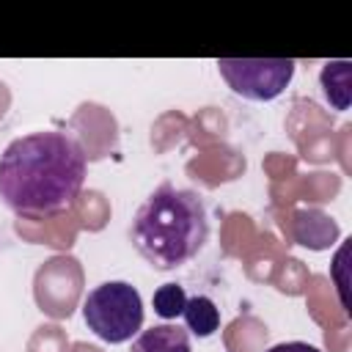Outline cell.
Returning a JSON list of instances; mask_svg holds the SVG:
<instances>
[{
    "mask_svg": "<svg viewBox=\"0 0 352 352\" xmlns=\"http://www.w3.org/2000/svg\"><path fill=\"white\" fill-rule=\"evenodd\" d=\"M85 182L80 143L58 129L30 132L0 154V198L16 214H58L72 209Z\"/></svg>",
    "mask_w": 352,
    "mask_h": 352,
    "instance_id": "obj_1",
    "label": "cell"
},
{
    "mask_svg": "<svg viewBox=\"0 0 352 352\" xmlns=\"http://www.w3.org/2000/svg\"><path fill=\"white\" fill-rule=\"evenodd\" d=\"M132 242L154 270H176L204 248L209 220L195 190L160 184L132 217Z\"/></svg>",
    "mask_w": 352,
    "mask_h": 352,
    "instance_id": "obj_2",
    "label": "cell"
},
{
    "mask_svg": "<svg viewBox=\"0 0 352 352\" xmlns=\"http://www.w3.org/2000/svg\"><path fill=\"white\" fill-rule=\"evenodd\" d=\"M82 316L88 330L102 341L121 344L129 341L143 324V300L140 292L126 280H107L88 292L82 302Z\"/></svg>",
    "mask_w": 352,
    "mask_h": 352,
    "instance_id": "obj_3",
    "label": "cell"
},
{
    "mask_svg": "<svg viewBox=\"0 0 352 352\" xmlns=\"http://www.w3.org/2000/svg\"><path fill=\"white\" fill-rule=\"evenodd\" d=\"M217 72L228 88L253 102H270L286 91L294 77L292 58H220Z\"/></svg>",
    "mask_w": 352,
    "mask_h": 352,
    "instance_id": "obj_4",
    "label": "cell"
},
{
    "mask_svg": "<svg viewBox=\"0 0 352 352\" xmlns=\"http://www.w3.org/2000/svg\"><path fill=\"white\" fill-rule=\"evenodd\" d=\"M336 236H338V226L324 212L308 209V212L294 214V239L300 245L314 248V250H324L327 245H333Z\"/></svg>",
    "mask_w": 352,
    "mask_h": 352,
    "instance_id": "obj_5",
    "label": "cell"
},
{
    "mask_svg": "<svg viewBox=\"0 0 352 352\" xmlns=\"http://www.w3.org/2000/svg\"><path fill=\"white\" fill-rule=\"evenodd\" d=\"M129 352H190V336L184 327L170 322L154 324L132 341Z\"/></svg>",
    "mask_w": 352,
    "mask_h": 352,
    "instance_id": "obj_6",
    "label": "cell"
},
{
    "mask_svg": "<svg viewBox=\"0 0 352 352\" xmlns=\"http://www.w3.org/2000/svg\"><path fill=\"white\" fill-rule=\"evenodd\" d=\"M324 99L336 107V110H346L349 107V85H352V63L349 60H330L324 63L322 74H319Z\"/></svg>",
    "mask_w": 352,
    "mask_h": 352,
    "instance_id": "obj_7",
    "label": "cell"
},
{
    "mask_svg": "<svg viewBox=\"0 0 352 352\" xmlns=\"http://www.w3.org/2000/svg\"><path fill=\"white\" fill-rule=\"evenodd\" d=\"M182 316L187 322V330L195 333L198 338H206V336H212L220 327V311H217V305L206 294L187 297V305H184Z\"/></svg>",
    "mask_w": 352,
    "mask_h": 352,
    "instance_id": "obj_8",
    "label": "cell"
},
{
    "mask_svg": "<svg viewBox=\"0 0 352 352\" xmlns=\"http://www.w3.org/2000/svg\"><path fill=\"white\" fill-rule=\"evenodd\" d=\"M151 302H154V314H157V316H162V319H176V316H182V311H184V305H187V294H184V289H182L179 283H162V286L154 292Z\"/></svg>",
    "mask_w": 352,
    "mask_h": 352,
    "instance_id": "obj_9",
    "label": "cell"
},
{
    "mask_svg": "<svg viewBox=\"0 0 352 352\" xmlns=\"http://www.w3.org/2000/svg\"><path fill=\"white\" fill-rule=\"evenodd\" d=\"M267 352H319V349L314 344H305V341H283V344L270 346Z\"/></svg>",
    "mask_w": 352,
    "mask_h": 352,
    "instance_id": "obj_10",
    "label": "cell"
}]
</instances>
